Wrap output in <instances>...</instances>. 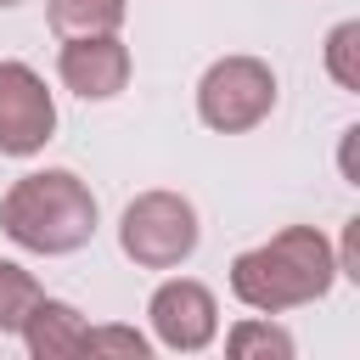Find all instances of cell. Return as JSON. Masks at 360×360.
I'll use <instances>...</instances> for the list:
<instances>
[{
    "label": "cell",
    "mask_w": 360,
    "mask_h": 360,
    "mask_svg": "<svg viewBox=\"0 0 360 360\" xmlns=\"http://www.w3.org/2000/svg\"><path fill=\"white\" fill-rule=\"evenodd\" d=\"M338 287V253L315 225H281L276 236L231 259V292L253 315H287L321 304Z\"/></svg>",
    "instance_id": "6da1fadb"
},
{
    "label": "cell",
    "mask_w": 360,
    "mask_h": 360,
    "mask_svg": "<svg viewBox=\"0 0 360 360\" xmlns=\"http://www.w3.org/2000/svg\"><path fill=\"white\" fill-rule=\"evenodd\" d=\"M96 225H101L96 191L73 169H28L0 197V231L22 253H39V259H68L90 248Z\"/></svg>",
    "instance_id": "7a4b0ae2"
},
{
    "label": "cell",
    "mask_w": 360,
    "mask_h": 360,
    "mask_svg": "<svg viewBox=\"0 0 360 360\" xmlns=\"http://www.w3.org/2000/svg\"><path fill=\"white\" fill-rule=\"evenodd\" d=\"M202 242V219H197V202L180 197V191H141L124 202L118 214V248L135 270H180Z\"/></svg>",
    "instance_id": "3957f363"
},
{
    "label": "cell",
    "mask_w": 360,
    "mask_h": 360,
    "mask_svg": "<svg viewBox=\"0 0 360 360\" xmlns=\"http://www.w3.org/2000/svg\"><path fill=\"white\" fill-rule=\"evenodd\" d=\"M276 96H281L276 68L264 56L231 51V56H214L197 79V118L214 135H248L276 112Z\"/></svg>",
    "instance_id": "277c9868"
},
{
    "label": "cell",
    "mask_w": 360,
    "mask_h": 360,
    "mask_svg": "<svg viewBox=\"0 0 360 360\" xmlns=\"http://www.w3.org/2000/svg\"><path fill=\"white\" fill-rule=\"evenodd\" d=\"M56 135V96L39 68L0 56V158H34Z\"/></svg>",
    "instance_id": "5b68a950"
},
{
    "label": "cell",
    "mask_w": 360,
    "mask_h": 360,
    "mask_svg": "<svg viewBox=\"0 0 360 360\" xmlns=\"http://www.w3.org/2000/svg\"><path fill=\"white\" fill-rule=\"evenodd\" d=\"M146 321H152V343L158 349H169V354H202L219 338V298L197 276H169V281L152 287Z\"/></svg>",
    "instance_id": "8992f818"
},
{
    "label": "cell",
    "mask_w": 360,
    "mask_h": 360,
    "mask_svg": "<svg viewBox=\"0 0 360 360\" xmlns=\"http://www.w3.org/2000/svg\"><path fill=\"white\" fill-rule=\"evenodd\" d=\"M129 73H135V56H129V45L118 34L62 39V51H56V79L79 101H112V96H124Z\"/></svg>",
    "instance_id": "52a82bcc"
},
{
    "label": "cell",
    "mask_w": 360,
    "mask_h": 360,
    "mask_svg": "<svg viewBox=\"0 0 360 360\" xmlns=\"http://www.w3.org/2000/svg\"><path fill=\"white\" fill-rule=\"evenodd\" d=\"M17 338H22V349H28L34 360H62V354H84L90 321H84V309H73L68 298L39 292V304L28 309V321H22Z\"/></svg>",
    "instance_id": "ba28073f"
},
{
    "label": "cell",
    "mask_w": 360,
    "mask_h": 360,
    "mask_svg": "<svg viewBox=\"0 0 360 360\" xmlns=\"http://www.w3.org/2000/svg\"><path fill=\"white\" fill-rule=\"evenodd\" d=\"M129 17V0H45V22L56 39H84V34H118Z\"/></svg>",
    "instance_id": "9c48e42d"
},
{
    "label": "cell",
    "mask_w": 360,
    "mask_h": 360,
    "mask_svg": "<svg viewBox=\"0 0 360 360\" xmlns=\"http://www.w3.org/2000/svg\"><path fill=\"white\" fill-rule=\"evenodd\" d=\"M225 349H231L236 360H292V354H298L292 332H287L276 315H242V321L225 332Z\"/></svg>",
    "instance_id": "30bf717a"
},
{
    "label": "cell",
    "mask_w": 360,
    "mask_h": 360,
    "mask_svg": "<svg viewBox=\"0 0 360 360\" xmlns=\"http://www.w3.org/2000/svg\"><path fill=\"white\" fill-rule=\"evenodd\" d=\"M39 276L28 270V264H17V259H0V338H17L22 332V321H28V309L39 304Z\"/></svg>",
    "instance_id": "8fae6325"
},
{
    "label": "cell",
    "mask_w": 360,
    "mask_h": 360,
    "mask_svg": "<svg viewBox=\"0 0 360 360\" xmlns=\"http://www.w3.org/2000/svg\"><path fill=\"white\" fill-rule=\"evenodd\" d=\"M326 73H332L338 90L360 96V22H354V17H343V22L326 34Z\"/></svg>",
    "instance_id": "7c38bea8"
},
{
    "label": "cell",
    "mask_w": 360,
    "mask_h": 360,
    "mask_svg": "<svg viewBox=\"0 0 360 360\" xmlns=\"http://www.w3.org/2000/svg\"><path fill=\"white\" fill-rule=\"evenodd\" d=\"M96 349H118V354H152V338L146 332H135V326H90V338H84V354H96Z\"/></svg>",
    "instance_id": "4fadbf2b"
},
{
    "label": "cell",
    "mask_w": 360,
    "mask_h": 360,
    "mask_svg": "<svg viewBox=\"0 0 360 360\" xmlns=\"http://www.w3.org/2000/svg\"><path fill=\"white\" fill-rule=\"evenodd\" d=\"M332 253H338V276L360 281V219H343V242Z\"/></svg>",
    "instance_id": "5bb4252c"
},
{
    "label": "cell",
    "mask_w": 360,
    "mask_h": 360,
    "mask_svg": "<svg viewBox=\"0 0 360 360\" xmlns=\"http://www.w3.org/2000/svg\"><path fill=\"white\" fill-rule=\"evenodd\" d=\"M354 141H360V124H349V129H343V141H338V169H343V180H349V186H360V169H354Z\"/></svg>",
    "instance_id": "9a60e30c"
},
{
    "label": "cell",
    "mask_w": 360,
    "mask_h": 360,
    "mask_svg": "<svg viewBox=\"0 0 360 360\" xmlns=\"http://www.w3.org/2000/svg\"><path fill=\"white\" fill-rule=\"evenodd\" d=\"M11 6H22V0H0V11H11Z\"/></svg>",
    "instance_id": "2e32d148"
}]
</instances>
